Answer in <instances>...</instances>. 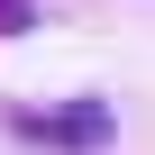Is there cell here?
Instances as JSON below:
<instances>
[{
  "label": "cell",
  "instance_id": "cell-1",
  "mask_svg": "<svg viewBox=\"0 0 155 155\" xmlns=\"http://www.w3.org/2000/svg\"><path fill=\"white\" fill-rule=\"evenodd\" d=\"M18 128L46 137V146H110V110H101V101H73V110H46V119L18 110Z\"/></svg>",
  "mask_w": 155,
  "mask_h": 155
}]
</instances>
